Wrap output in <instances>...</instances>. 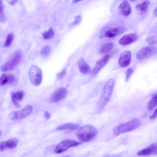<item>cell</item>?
<instances>
[{"label":"cell","instance_id":"6","mask_svg":"<svg viewBox=\"0 0 157 157\" xmlns=\"http://www.w3.org/2000/svg\"><path fill=\"white\" fill-rule=\"evenodd\" d=\"M81 144V143L73 140L67 139L64 140L56 145L55 152L57 153H60L66 151L69 148L76 146Z\"/></svg>","mask_w":157,"mask_h":157},{"label":"cell","instance_id":"25","mask_svg":"<svg viewBox=\"0 0 157 157\" xmlns=\"http://www.w3.org/2000/svg\"><path fill=\"white\" fill-rule=\"evenodd\" d=\"M14 37V35L13 33H11L9 34L7 36V38L4 44V47H8L11 44Z\"/></svg>","mask_w":157,"mask_h":157},{"label":"cell","instance_id":"14","mask_svg":"<svg viewBox=\"0 0 157 157\" xmlns=\"http://www.w3.org/2000/svg\"><path fill=\"white\" fill-rule=\"evenodd\" d=\"M138 39V36L135 34L131 33L125 35L118 40V43L122 45H126L132 44Z\"/></svg>","mask_w":157,"mask_h":157},{"label":"cell","instance_id":"33","mask_svg":"<svg viewBox=\"0 0 157 157\" xmlns=\"http://www.w3.org/2000/svg\"><path fill=\"white\" fill-rule=\"evenodd\" d=\"M44 117L47 119H49L51 117V115L50 113L48 111H45L44 112Z\"/></svg>","mask_w":157,"mask_h":157},{"label":"cell","instance_id":"37","mask_svg":"<svg viewBox=\"0 0 157 157\" xmlns=\"http://www.w3.org/2000/svg\"><path fill=\"white\" fill-rule=\"evenodd\" d=\"M79 0H74L73 1V2L74 3H76L78 2L79 1Z\"/></svg>","mask_w":157,"mask_h":157},{"label":"cell","instance_id":"8","mask_svg":"<svg viewBox=\"0 0 157 157\" xmlns=\"http://www.w3.org/2000/svg\"><path fill=\"white\" fill-rule=\"evenodd\" d=\"M156 47L150 45L144 47L140 50L136 55V57L138 59L143 60L156 54Z\"/></svg>","mask_w":157,"mask_h":157},{"label":"cell","instance_id":"11","mask_svg":"<svg viewBox=\"0 0 157 157\" xmlns=\"http://www.w3.org/2000/svg\"><path fill=\"white\" fill-rule=\"evenodd\" d=\"M123 29L120 27H114L106 30L100 36V38H113L119 35L122 31Z\"/></svg>","mask_w":157,"mask_h":157},{"label":"cell","instance_id":"18","mask_svg":"<svg viewBox=\"0 0 157 157\" xmlns=\"http://www.w3.org/2000/svg\"><path fill=\"white\" fill-rule=\"evenodd\" d=\"M78 66L81 73L84 74L89 73L91 71V68L84 59L81 58L78 62Z\"/></svg>","mask_w":157,"mask_h":157},{"label":"cell","instance_id":"28","mask_svg":"<svg viewBox=\"0 0 157 157\" xmlns=\"http://www.w3.org/2000/svg\"><path fill=\"white\" fill-rule=\"evenodd\" d=\"M146 40L149 44L153 46L157 44V36L156 35L150 36L146 39Z\"/></svg>","mask_w":157,"mask_h":157},{"label":"cell","instance_id":"20","mask_svg":"<svg viewBox=\"0 0 157 157\" xmlns=\"http://www.w3.org/2000/svg\"><path fill=\"white\" fill-rule=\"evenodd\" d=\"M79 125L72 123L64 124L58 127L56 129L58 130H68L73 131L79 128Z\"/></svg>","mask_w":157,"mask_h":157},{"label":"cell","instance_id":"16","mask_svg":"<svg viewBox=\"0 0 157 157\" xmlns=\"http://www.w3.org/2000/svg\"><path fill=\"white\" fill-rule=\"evenodd\" d=\"M25 93L22 90L11 93L12 101L15 107L18 108L21 106L19 101L22 99Z\"/></svg>","mask_w":157,"mask_h":157},{"label":"cell","instance_id":"34","mask_svg":"<svg viewBox=\"0 0 157 157\" xmlns=\"http://www.w3.org/2000/svg\"><path fill=\"white\" fill-rule=\"evenodd\" d=\"M157 117V109H155L152 115L149 116L150 119L153 120L155 119Z\"/></svg>","mask_w":157,"mask_h":157},{"label":"cell","instance_id":"38","mask_svg":"<svg viewBox=\"0 0 157 157\" xmlns=\"http://www.w3.org/2000/svg\"><path fill=\"white\" fill-rule=\"evenodd\" d=\"M61 157H70L69 156H63Z\"/></svg>","mask_w":157,"mask_h":157},{"label":"cell","instance_id":"22","mask_svg":"<svg viewBox=\"0 0 157 157\" xmlns=\"http://www.w3.org/2000/svg\"><path fill=\"white\" fill-rule=\"evenodd\" d=\"M157 103V95L156 93L152 94L150 100L147 104V108L149 111L154 109L156 106Z\"/></svg>","mask_w":157,"mask_h":157},{"label":"cell","instance_id":"24","mask_svg":"<svg viewBox=\"0 0 157 157\" xmlns=\"http://www.w3.org/2000/svg\"><path fill=\"white\" fill-rule=\"evenodd\" d=\"M43 38L45 39H48L53 38L54 35L53 29L52 28H50L47 31L42 33Z\"/></svg>","mask_w":157,"mask_h":157},{"label":"cell","instance_id":"35","mask_svg":"<svg viewBox=\"0 0 157 157\" xmlns=\"http://www.w3.org/2000/svg\"><path fill=\"white\" fill-rule=\"evenodd\" d=\"M17 0H12L10 2V4L11 5H13L16 3L17 2Z\"/></svg>","mask_w":157,"mask_h":157},{"label":"cell","instance_id":"23","mask_svg":"<svg viewBox=\"0 0 157 157\" xmlns=\"http://www.w3.org/2000/svg\"><path fill=\"white\" fill-rule=\"evenodd\" d=\"M18 140L15 138H12L5 141L7 149H13L15 147L18 143Z\"/></svg>","mask_w":157,"mask_h":157},{"label":"cell","instance_id":"2","mask_svg":"<svg viewBox=\"0 0 157 157\" xmlns=\"http://www.w3.org/2000/svg\"><path fill=\"white\" fill-rule=\"evenodd\" d=\"M142 121L138 118L133 119L124 124L115 127L113 132L116 136L133 131L139 127L141 124Z\"/></svg>","mask_w":157,"mask_h":157},{"label":"cell","instance_id":"30","mask_svg":"<svg viewBox=\"0 0 157 157\" xmlns=\"http://www.w3.org/2000/svg\"><path fill=\"white\" fill-rule=\"evenodd\" d=\"M67 72V68L65 67L60 72L57 73V78L59 80L61 79L66 75Z\"/></svg>","mask_w":157,"mask_h":157},{"label":"cell","instance_id":"15","mask_svg":"<svg viewBox=\"0 0 157 157\" xmlns=\"http://www.w3.org/2000/svg\"><path fill=\"white\" fill-rule=\"evenodd\" d=\"M16 81V79L15 75L12 74H3L0 77V85H4L6 84H13Z\"/></svg>","mask_w":157,"mask_h":157},{"label":"cell","instance_id":"17","mask_svg":"<svg viewBox=\"0 0 157 157\" xmlns=\"http://www.w3.org/2000/svg\"><path fill=\"white\" fill-rule=\"evenodd\" d=\"M119 9L121 14L125 16L129 15L132 11L130 5L126 0L123 1L119 5Z\"/></svg>","mask_w":157,"mask_h":157},{"label":"cell","instance_id":"13","mask_svg":"<svg viewBox=\"0 0 157 157\" xmlns=\"http://www.w3.org/2000/svg\"><path fill=\"white\" fill-rule=\"evenodd\" d=\"M157 144L154 143L147 147L138 151L137 155L140 156H145L157 154Z\"/></svg>","mask_w":157,"mask_h":157},{"label":"cell","instance_id":"12","mask_svg":"<svg viewBox=\"0 0 157 157\" xmlns=\"http://www.w3.org/2000/svg\"><path fill=\"white\" fill-rule=\"evenodd\" d=\"M131 58V53L129 51H125L121 55L119 59L120 66L123 67H126L129 65Z\"/></svg>","mask_w":157,"mask_h":157},{"label":"cell","instance_id":"26","mask_svg":"<svg viewBox=\"0 0 157 157\" xmlns=\"http://www.w3.org/2000/svg\"><path fill=\"white\" fill-rule=\"evenodd\" d=\"M0 21L2 22H5L6 21V18L5 17L4 12V6L2 2L0 0Z\"/></svg>","mask_w":157,"mask_h":157},{"label":"cell","instance_id":"4","mask_svg":"<svg viewBox=\"0 0 157 157\" xmlns=\"http://www.w3.org/2000/svg\"><path fill=\"white\" fill-rule=\"evenodd\" d=\"M22 56L21 51L18 50L13 53L7 62L2 66L1 70L3 71H6L13 70L19 63Z\"/></svg>","mask_w":157,"mask_h":157},{"label":"cell","instance_id":"27","mask_svg":"<svg viewBox=\"0 0 157 157\" xmlns=\"http://www.w3.org/2000/svg\"><path fill=\"white\" fill-rule=\"evenodd\" d=\"M51 52L50 47L48 45L45 46L41 49L40 51L41 54L44 57L48 56Z\"/></svg>","mask_w":157,"mask_h":157},{"label":"cell","instance_id":"32","mask_svg":"<svg viewBox=\"0 0 157 157\" xmlns=\"http://www.w3.org/2000/svg\"><path fill=\"white\" fill-rule=\"evenodd\" d=\"M75 20L73 22L70 24V25H73L77 24L80 21L81 17L80 16L78 15L75 17Z\"/></svg>","mask_w":157,"mask_h":157},{"label":"cell","instance_id":"21","mask_svg":"<svg viewBox=\"0 0 157 157\" xmlns=\"http://www.w3.org/2000/svg\"><path fill=\"white\" fill-rule=\"evenodd\" d=\"M113 45L112 43L109 42L103 44L101 48L99 51L100 54H105L109 52L112 49Z\"/></svg>","mask_w":157,"mask_h":157},{"label":"cell","instance_id":"10","mask_svg":"<svg viewBox=\"0 0 157 157\" xmlns=\"http://www.w3.org/2000/svg\"><path fill=\"white\" fill-rule=\"evenodd\" d=\"M110 58V55L107 54L98 60L96 62L94 67L91 71L90 73L91 75H96L107 63Z\"/></svg>","mask_w":157,"mask_h":157},{"label":"cell","instance_id":"1","mask_svg":"<svg viewBox=\"0 0 157 157\" xmlns=\"http://www.w3.org/2000/svg\"><path fill=\"white\" fill-rule=\"evenodd\" d=\"M98 131L93 126L86 125L80 128L76 132L78 139L82 142L89 141L97 136Z\"/></svg>","mask_w":157,"mask_h":157},{"label":"cell","instance_id":"31","mask_svg":"<svg viewBox=\"0 0 157 157\" xmlns=\"http://www.w3.org/2000/svg\"><path fill=\"white\" fill-rule=\"evenodd\" d=\"M7 149L5 141H2L0 142V151H3Z\"/></svg>","mask_w":157,"mask_h":157},{"label":"cell","instance_id":"9","mask_svg":"<svg viewBox=\"0 0 157 157\" xmlns=\"http://www.w3.org/2000/svg\"><path fill=\"white\" fill-rule=\"evenodd\" d=\"M67 90L64 87L59 88L51 94L49 101L52 103L57 102L64 98L67 95Z\"/></svg>","mask_w":157,"mask_h":157},{"label":"cell","instance_id":"5","mask_svg":"<svg viewBox=\"0 0 157 157\" xmlns=\"http://www.w3.org/2000/svg\"><path fill=\"white\" fill-rule=\"evenodd\" d=\"M29 76L31 83L34 86H38L41 83L42 72L37 66L34 65L32 66L29 70Z\"/></svg>","mask_w":157,"mask_h":157},{"label":"cell","instance_id":"36","mask_svg":"<svg viewBox=\"0 0 157 157\" xmlns=\"http://www.w3.org/2000/svg\"><path fill=\"white\" fill-rule=\"evenodd\" d=\"M153 15H154L156 17L157 16V7H156L155 9L154 12H153Z\"/></svg>","mask_w":157,"mask_h":157},{"label":"cell","instance_id":"19","mask_svg":"<svg viewBox=\"0 0 157 157\" xmlns=\"http://www.w3.org/2000/svg\"><path fill=\"white\" fill-rule=\"evenodd\" d=\"M150 3L149 1L146 0L137 5L136 6V11L139 14L143 15L147 10Z\"/></svg>","mask_w":157,"mask_h":157},{"label":"cell","instance_id":"39","mask_svg":"<svg viewBox=\"0 0 157 157\" xmlns=\"http://www.w3.org/2000/svg\"><path fill=\"white\" fill-rule=\"evenodd\" d=\"M1 130H0V136H1Z\"/></svg>","mask_w":157,"mask_h":157},{"label":"cell","instance_id":"29","mask_svg":"<svg viewBox=\"0 0 157 157\" xmlns=\"http://www.w3.org/2000/svg\"><path fill=\"white\" fill-rule=\"evenodd\" d=\"M133 72L132 69L130 67L128 68L125 72V81L127 82L128 81L131 76Z\"/></svg>","mask_w":157,"mask_h":157},{"label":"cell","instance_id":"7","mask_svg":"<svg viewBox=\"0 0 157 157\" xmlns=\"http://www.w3.org/2000/svg\"><path fill=\"white\" fill-rule=\"evenodd\" d=\"M33 110V107L30 105L17 111H13L9 115V118L13 120L19 121L29 116Z\"/></svg>","mask_w":157,"mask_h":157},{"label":"cell","instance_id":"3","mask_svg":"<svg viewBox=\"0 0 157 157\" xmlns=\"http://www.w3.org/2000/svg\"><path fill=\"white\" fill-rule=\"evenodd\" d=\"M114 81L113 78L109 79L105 84L103 91L99 102L100 109L103 108L108 102L113 91Z\"/></svg>","mask_w":157,"mask_h":157}]
</instances>
